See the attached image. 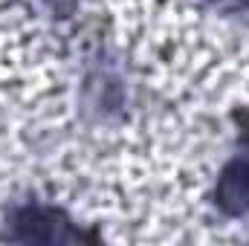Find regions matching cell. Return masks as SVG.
Returning a JSON list of instances; mask_svg holds the SVG:
<instances>
[{
    "label": "cell",
    "mask_w": 249,
    "mask_h": 246,
    "mask_svg": "<svg viewBox=\"0 0 249 246\" xmlns=\"http://www.w3.org/2000/svg\"><path fill=\"white\" fill-rule=\"evenodd\" d=\"M217 206L226 214H244L249 209V165L235 162L217 183Z\"/></svg>",
    "instance_id": "1"
},
{
    "label": "cell",
    "mask_w": 249,
    "mask_h": 246,
    "mask_svg": "<svg viewBox=\"0 0 249 246\" xmlns=\"http://www.w3.org/2000/svg\"><path fill=\"white\" fill-rule=\"evenodd\" d=\"M18 226H20V238L26 241H53L58 229L53 211H26Z\"/></svg>",
    "instance_id": "2"
}]
</instances>
